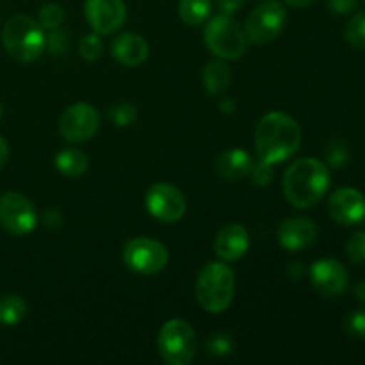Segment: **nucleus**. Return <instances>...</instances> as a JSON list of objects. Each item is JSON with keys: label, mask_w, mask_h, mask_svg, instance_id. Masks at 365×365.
Here are the masks:
<instances>
[{"label": "nucleus", "mask_w": 365, "mask_h": 365, "mask_svg": "<svg viewBox=\"0 0 365 365\" xmlns=\"http://www.w3.org/2000/svg\"><path fill=\"white\" fill-rule=\"evenodd\" d=\"M302 145V128L289 114L274 110L266 114L255 128V152L269 164L291 159Z\"/></svg>", "instance_id": "obj_1"}, {"label": "nucleus", "mask_w": 365, "mask_h": 365, "mask_svg": "<svg viewBox=\"0 0 365 365\" xmlns=\"http://www.w3.org/2000/svg\"><path fill=\"white\" fill-rule=\"evenodd\" d=\"M330 170L321 160L303 157L292 163L284 175V195L296 209H312L330 187Z\"/></svg>", "instance_id": "obj_2"}, {"label": "nucleus", "mask_w": 365, "mask_h": 365, "mask_svg": "<svg viewBox=\"0 0 365 365\" xmlns=\"http://www.w3.org/2000/svg\"><path fill=\"white\" fill-rule=\"evenodd\" d=\"M235 292V274L225 262H209L196 278V299L209 314H221L230 307Z\"/></svg>", "instance_id": "obj_3"}, {"label": "nucleus", "mask_w": 365, "mask_h": 365, "mask_svg": "<svg viewBox=\"0 0 365 365\" xmlns=\"http://www.w3.org/2000/svg\"><path fill=\"white\" fill-rule=\"evenodd\" d=\"M2 45L18 63H32L46 48L45 29L31 16L16 14L4 25Z\"/></svg>", "instance_id": "obj_4"}, {"label": "nucleus", "mask_w": 365, "mask_h": 365, "mask_svg": "<svg viewBox=\"0 0 365 365\" xmlns=\"http://www.w3.org/2000/svg\"><path fill=\"white\" fill-rule=\"evenodd\" d=\"M203 39L207 48L223 61H235L242 57L248 45L245 29L228 14H217L207 20Z\"/></svg>", "instance_id": "obj_5"}, {"label": "nucleus", "mask_w": 365, "mask_h": 365, "mask_svg": "<svg viewBox=\"0 0 365 365\" xmlns=\"http://www.w3.org/2000/svg\"><path fill=\"white\" fill-rule=\"evenodd\" d=\"M163 360L170 365H189L195 360L198 341L196 331L184 319H170L163 324L157 337Z\"/></svg>", "instance_id": "obj_6"}, {"label": "nucleus", "mask_w": 365, "mask_h": 365, "mask_svg": "<svg viewBox=\"0 0 365 365\" xmlns=\"http://www.w3.org/2000/svg\"><path fill=\"white\" fill-rule=\"evenodd\" d=\"M123 264L135 274H157L168 266L170 253L163 242L150 237H134L123 246Z\"/></svg>", "instance_id": "obj_7"}, {"label": "nucleus", "mask_w": 365, "mask_h": 365, "mask_svg": "<svg viewBox=\"0 0 365 365\" xmlns=\"http://www.w3.org/2000/svg\"><path fill=\"white\" fill-rule=\"evenodd\" d=\"M287 13L278 0H266L259 4L245 21V34L255 45H266L284 31Z\"/></svg>", "instance_id": "obj_8"}, {"label": "nucleus", "mask_w": 365, "mask_h": 365, "mask_svg": "<svg viewBox=\"0 0 365 365\" xmlns=\"http://www.w3.org/2000/svg\"><path fill=\"white\" fill-rule=\"evenodd\" d=\"M0 225L13 235H27L38 225V212L27 196L7 191L0 196Z\"/></svg>", "instance_id": "obj_9"}, {"label": "nucleus", "mask_w": 365, "mask_h": 365, "mask_svg": "<svg viewBox=\"0 0 365 365\" xmlns=\"http://www.w3.org/2000/svg\"><path fill=\"white\" fill-rule=\"evenodd\" d=\"M145 205L150 216L155 217V220L163 221V223H177L185 214L187 203H185L180 189L166 184V182H159L148 189Z\"/></svg>", "instance_id": "obj_10"}, {"label": "nucleus", "mask_w": 365, "mask_h": 365, "mask_svg": "<svg viewBox=\"0 0 365 365\" xmlns=\"http://www.w3.org/2000/svg\"><path fill=\"white\" fill-rule=\"evenodd\" d=\"M100 127V114L91 103L78 102L68 107L59 120V130L66 141L82 143L91 139Z\"/></svg>", "instance_id": "obj_11"}, {"label": "nucleus", "mask_w": 365, "mask_h": 365, "mask_svg": "<svg viewBox=\"0 0 365 365\" xmlns=\"http://www.w3.org/2000/svg\"><path fill=\"white\" fill-rule=\"evenodd\" d=\"M310 284L327 298H339L348 291V269L335 259H319L310 266Z\"/></svg>", "instance_id": "obj_12"}, {"label": "nucleus", "mask_w": 365, "mask_h": 365, "mask_svg": "<svg viewBox=\"0 0 365 365\" xmlns=\"http://www.w3.org/2000/svg\"><path fill=\"white\" fill-rule=\"evenodd\" d=\"M84 13L93 31L102 36L120 31L127 20L123 0H86Z\"/></svg>", "instance_id": "obj_13"}, {"label": "nucleus", "mask_w": 365, "mask_h": 365, "mask_svg": "<svg viewBox=\"0 0 365 365\" xmlns=\"http://www.w3.org/2000/svg\"><path fill=\"white\" fill-rule=\"evenodd\" d=\"M328 214L344 227H355L365 220V196L355 187L337 189L328 200Z\"/></svg>", "instance_id": "obj_14"}, {"label": "nucleus", "mask_w": 365, "mask_h": 365, "mask_svg": "<svg viewBox=\"0 0 365 365\" xmlns=\"http://www.w3.org/2000/svg\"><path fill=\"white\" fill-rule=\"evenodd\" d=\"M319 228L307 217H289L278 227V242L287 252H299L312 245L317 239Z\"/></svg>", "instance_id": "obj_15"}, {"label": "nucleus", "mask_w": 365, "mask_h": 365, "mask_svg": "<svg viewBox=\"0 0 365 365\" xmlns=\"http://www.w3.org/2000/svg\"><path fill=\"white\" fill-rule=\"evenodd\" d=\"M250 248V234L242 225L228 223L225 225L216 235L214 242V252L223 262H235Z\"/></svg>", "instance_id": "obj_16"}, {"label": "nucleus", "mask_w": 365, "mask_h": 365, "mask_svg": "<svg viewBox=\"0 0 365 365\" xmlns=\"http://www.w3.org/2000/svg\"><path fill=\"white\" fill-rule=\"evenodd\" d=\"M110 52L121 66L135 68L148 59L150 46L143 36L134 34V32H125L114 39Z\"/></svg>", "instance_id": "obj_17"}, {"label": "nucleus", "mask_w": 365, "mask_h": 365, "mask_svg": "<svg viewBox=\"0 0 365 365\" xmlns=\"http://www.w3.org/2000/svg\"><path fill=\"white\" fill-rule=\"evenodd\" d=\"M253 159L246 150L242 148H230L221 153L214 163V170L220 178L227 182L242 180L250 175L253 168Z\"/></svg>", "instance_id": "obj_18"}, {"label": "nucleus", "mask_w": 365, "mask_h": 365, "mask_svg": "<svg viewBox=\"0 0 365 365\" xmlns=\"http://www.w3.org/2000/svg\"><path fill=\"white\" fill-rule=\"evenodd\" d=\"M230 68L225 64V61H210V63H207L205 70H203V86H205L209 95H223L228 86H230Z\"/></svg>", "instance_id": "obj_19"}, {"label": "nucleus", "mask_w": 365, "mask_h": 365, "mask_svg": "<svg viewBox=\"0 0 365 365\" xmlns=\"http://www.w3.org/2000/svg\"><path fill=\"white\" fill-rule=\"evenodd\" d=\"M56 168L64 177H81L88 170V157L77 148H63L53 159Z\"/></svg>", "instance_id": "obj_20"}, {"label": "nucleus", "mask_w": 365, "mask_h": 365, "mask_svg": "<svg viewBox=\"0 0 365 365\" xmlns=\"http://www.w3.org/2000/svg\"><path fill=\"white\" fill-rule=\"evenodd\" d=\"M27 316V302L16 294L0 296V324L16 327Z\"/></svg>", "instance_id": "obj_21"}, {"label": "nucleus", "mask_w": 365, "mask_h": 365, "mask_svg": "<svg viewBox=\"0 0 365 365\" xmlns=\"http://www.w3.org/2000/svg\"><path fill=\"white\" fill-rule=\"evenodd\" d=\"M178 16L189 27L205 24L210 16V0H180Z\"/></svg>", "instance_id": "obj_22"}, {"label": "nucleus", "mask_w": 365, "mask_h": 365, "mask_svg": "<svg viewBox=\"0 0 365 365\" xmlns=\"http://www.w3.org/2000/svg\"><path fill=\"white\" fill-rule=\"evenodd\" d=\"M344 36L353 48H365V13H356L351 16V20L346 24Z\"/></svg>", "instance_id": "obj_23"}, {"label": "nucleus", "mask_w": 365, "mask_h": 365, "mask_svg": "<svg viewBox=\"0 0 365 365\" xmlns=\"http://www.w3.org/2000/svg\"><path fill=\"white\" fill-rule=\"evenodd\" d=\"M109 118L116 127H128L138 120V109L130 102H120L109 109Z\"/></svg>", "instance_id": "obj_24"}, {"label": "nucleus", "mask_w": 365, "mask_h": 365, "mask_svg": "<svg viewBox=\"0 0 365 365\" xmlns=\"http://www.w3.org/2000/svg\"><path fill=\"white\" fill-rule=\"evenodd\" d=\"M64 20V9L59 6V4H45L39 11V25L43 29H48V31H53V29H59L61 24Z\"/></svg>", "instance_id": "obj_25"}, {"label": "nucleus", "mask_w": 365, "mask_h": 365, "mask_svg": "<svg viewBox=\"0 0 365 365\" xmlns=\"http://www.w3.org/2000/svg\"><path fill=\"white\" fill-rule=\"evenodd\" d=\"M205 349L212 356H228L234 351V339L227 334H216L207 339Z\"/></svg>", "instance_id": "obj_26"}, {"label": "nucleus", "mask_w": 365, "mask_h": 365, "mask_svg": "<svg viewBox=\"0 0 365 365\" xmlns=\"http://www.w3.org/2000/svg\"><path fill=\"white\" fill-rule=\"evenodd\" d=\"M103 52V43L100 39V34H88L81 39L78 43V53L84 57L86 61H95L102 56Z\"/></svg>", "instance_id": "obj_27"}, {"label": "nucleus", "mask_w": 365, "mask_h": 365, "mask_svg": "<svg viewBox=\"0 0 365 365\" xmlns=\"http://www.w3.org/2000/svg\"><path fill=\"white\" fill-rule=\"evenodd\" d=\"M346 255L353 264L365 262V230L355 232L351 237L348 239L346 245Z\"/></svg>", "instance_id": "obj_28"}, {"label": "nucleus", "mask_w": 365, "mask_h": 365, "mask_svg": "<svg viewBox=\"0 0 365 365\" xmlns=\"http://www.w3.org/2000/svg\"><path fill=\"white\" fill-rule=\"evenodd\" d=\"M46 48L52 56H64L70 48V36L61 29H53L46 36Z\"/></svg>", "instance_id": "obj_29"}, {"label": "nucleus", "mask_w": 365, "mask_h": 365, "mask_svg": "<svg viewBox=\"0 0 365 365\" xmlns=\"http://www.w3.org/2000/svg\"><path fill=\"white\" fill-rule=\"evenodd\" d=\"M346 334L351 339H365V310H353L346 317Z\"/></svg>", "instance_id": "obj_30"}, {"label": "nucleus", "mask_w": 365, "mask_h": 365, "mask_svg": "<svg viewBox=\"0 0 365 365\" xmlns=\"http://www.w3.org/2000/svg\"><path fill=\"white\" fill-rule=\"evenodd\" d=\"M250 177H252L253 184L257 185L271 184V180L274 178V164L264 163V160H260L259 164H253Z\"/></svg>", "instance_id": "obj_31"}, {"label": "nucleus", "mask_w": 365, "mask_h": 365, "mask_svg": "<svg viewBox=\"0 0 365 365\" xmlns=\"http://www.w3.org/2000/svg\"><path fill=\"white\" fill-rule=\"evenodd\" d=\"M327 160L331 168H342L348 163V148L341 141H334L328 145Z\"/></svg>", "instance_id": "obj_32"}, {"label": "nucleus", "mask_w": 365, "mask_h": 365, "mask_svg": "<svg viewBox=\"0 0 365 365\" xmlns=\"http://www.w3.org/2000/svg\"><path fill=\"white\" fill-rule=\"evenodd\" d=\"M359 0H327V6L335 14H348L356 7Z\"/></svg>", "instance_id": "obj_33"}, {"label": "nucleus", "mask_w": 365, "mask_h": 365, "mask_svg": "<svg viewBox=\"0 0 365 365\" xmlns=\"http://www.w3.org/2000/svg\"><path fill=\"white\" fill-rule=\"evenodd\" d=\"M41 221L46 228H59L61 223H63V216L57 209H46L41 214Z\"/></svg>", "instance_id": "obj_34"}, {"label": "nucleus", "mask_w": 365, "mask_h": 365, "mask_svg": "<svg viewBox=\"0 0 365 365\" xmlns=\"http://www.w3.org/2000/svg\"><path fill=\"white\" fill-rule=\"evenodd\" d=\"M242 4H245V0H217V7H220L221 14H228V16L237 13Z\"/></svg>", "instance_id": "obj_35"}, {"label": "nucleus", "mask_w": 365, "mask_h": 365, "mask_svg": "<svg viewBox=\"0 0 365 365\" xmlns=\"http://www.w3.org/2000/svg\"><path fill=\"white\" fill-rule=\"evenodd\" d=\"M7 159H9V143L6 141V138L0 135V170L6 166Z\"/></svg>", "instance_id": "obj_36"}, {"label": "nucleus", "mask_w": 365, "mask_h": 365, "mask_svg": "<svg viewBox=\"0 0 365 365\" xmlns=\"http://www.w3.org/2000/svg\"><path fill=\"white\" fill-rule=\"evenodd\" d=\"M303 264L302 262H294L289 266V274H291V278H296V280H299V278L303 277Z\"/></svg>", "instance_id": "obj_37"}, {"label": "nucleus", "mask_w": 365, "mask_h": 365, "mask_svg": "<svg viewBox=\"0 0 365 365\" xmlns=\"http://www.w3.org/2000/svg\"><path fill=\"white\" fill-rule=\"evenodd\" d=\"M284 2L287 4V6L296 7V9H303V7L310 6V4H312L314 0H284Z\"/></svg>", "instance_id": "obj_38"}, {"label": "nucleus", "mask_w": 365, "mask_h": 365, "mask_svg": "<svg viewBox=\"0 0 365 365\" xmlns=\"http://www.w3.org/2000/svg\"><path fill=\"white\" fill-rule=\"evenodd\" d=\"M355 298L359 299V302L365 303V280L359 282V284L355 285Z\"/></svg>", "instance_id": "obj_39"}, {"label": "nucleus", "mask_w": 365, "mask_h": 365, "mask_svg": "<svg viewBox=\"0 0 365 365\" xmlns=\"http://www.w3.org/2000/svg\"><path fill=\"white\" fill-rule=\"evenodd\" d=\"M0 116H2V106H0Z\"/></svg>", "instance_id": "obj_40"}]
</instances>
